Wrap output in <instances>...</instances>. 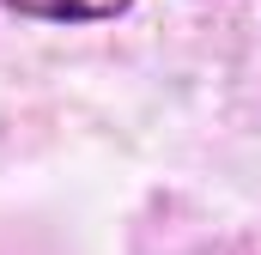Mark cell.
I'll return each mask as SVG.
<instances>
[{
  "label": "cell",
  "instance_id": "6da1fadb",
  "mask_svg": "<svg viewBox=\"0 0 261 255\" xmlns=\"http://www.w3.org/2000/svg\"><path fill=\"white\" fill-rule=\"evenodd\" d=\"M0 6L43 24H103V18H122L134 0H0Z\"/></svg>",
  "mask_w": 261,
  "mask_h": 255
}]
</instances>
